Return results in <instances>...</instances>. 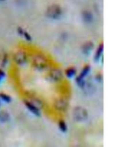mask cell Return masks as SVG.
I'll use <instances>...</instances> for the list:
<instances>
[{
    "mask_svg": "<svg viewBox=\"0 0 131 147\" xmlns=\"http://www.w3.org/2000/svg\"><path fill=\"white\" fill-rule=\"evenodd\" d=\"M73 116L74 120L77 122H84L87 119L88 113L84 108L81 107H77L74 109Z\"/></svg>",
    "mask_w": 131,
    "mask_h": 147,
    "instance_id": "1",
    "label": "cell"
},
{
    "mask_svg": "<svg viewBox=\"0 0 131 147\" xmlns=\"http://www.w3.org/2000/svg\"><path fill=\"white\" fill-rule=\"evenodd\" d=\"M62 14V9L57 5H52L49 6L46 10L47 17L52 19H57Z\"/></svg>",
    "mask_w": 131,
    "mask_h": 147,
    "instance_id": "2",
    "label": "cell"
},
{
    "mask_svg": "<svg viewBox=\"0 0 131 147\" xmlns=\"http://www.w3.org/2000/svg\"><path fill=\"white\" fill-rule=\"evenodd\" d=\"M14 59L17 64L21 65L26 62L27 57L24 52L23 51H19L15 54Z\"/></svg>",
    "mask_w": 131,
    "mask_h": 147,
    "instance_id": "3",
    "label": "cell"
},
{
    "mask_svg": "<svg viewBox=\"0 0 131 147\" xmlns=\"http://www.w3.org/2000/svg\"><path fill=\"white\" fill-rule=\"evenodd\" d=\"M34 62L36 67L38 69L43 68L46 63L45 59L41 55H36L35 57Z\"/></svg>",
    "mask_w": 131,
    "mask_h": 147,
    "instance_id": "4",
    "label": "cell"
},
{
    "mask_svg": "<svg viewBox=\"0 0 131 147\" xmlns=\"http://www.w3.org/2000/svg\"><path fill=\"white\" fill-rule=\"evenodd\" d=\"M26 106L30 112L34 114L37 116H39L41 115V113L39 111V109L36 106L34 105V104L30 103V102H25Z\"/></svg>",
    "mask_w": 131,
    "mask_h": 147,
    "instance_id": "5",
    "label": "cell"
},
{
    "mask_svg": "<svg viewBox=\"0 0 131 147\" xmlns=\"http://www.w3.org/2000/svg\"><path fill=\"white\" fill-rule=\"evenodd\" d=\"M62 73L57 69L52 70L50 74V78L52 80L57 81L59 80L62 78Z\"/></svg>",
    "mask_w": 131,
    "mask_h": 147,
    "instance_id": "6",
    "label": "cell"
},
{
    "mask_svg": "<svg viewBox=\"0 0 131 147\" xmlns=\"http://www.w3.org/2000/svg\"><path fill=\"white\" fill-rule=\"evenodd\" d=\"M103 44H101L98 47V48L97 49V51L94 55V61L95 62H98L99 60L100 59L101 55L103 53Z\"/></svg>",
    "mask_w": 131,
    "mask_h": 147,
    "instance_id": "7",
    "label": "cell"
},
{
    "mask_svg": "<svg viewBox=\"0 0 131 147\" xmlns=\"http://www.w3.org/2000/svg\"><path fill=\"white\" fill-rule=\"evenodd\" d=\"M93 43L88 42L84 45V47H83L82 51L84 54L88 55L91 50H93Z\"/></svg>",
    "mask_w": 131,
    "mask_h": 147,
    "instance_id": "8",
    "label": "cell"
},
{
    "mask_svg": "<svg viewBox=\"0 0 131 147\" xmlns=\"http://www.w3.org/2000/svg\"><path fill=\"white\" fill-rule=\"evenodd\" d=\"M90 66L87 65V66L84 67V68L83 69V70H82V71L81 72L80 75L79 76V77L80 78L84 79V78L89 73L90 71Z\"/></svg>",
    "mask_w": 131,
    "mask_h": 147,
    "instance_id": "9",
    "label": "cell"
},
{
    "mask_svg": "<svg viewBox=\"0 0 131 147\" xmlns=\"http://www.w3.org/2000/svg\"><path fill=\"white\" fill-rule=\"evenodd\" d=\"M18 32L19 34H20V35L23 36L26 40H28V41L31 40V39L32 38H31V37H30V35H29V34H28L27 32H25L22 28H19L18 29Z\"/></svg>",
    "mask_w": 131,
    "mask_h": 147,
    "instance_id": "10",
    "label": "cell"
},
{
    "mask_svg": "<svg viewBox=\"0 0 131 147\" xmlns=\"http://www.w3.org/2000/svg\"><path fill=\"white\" fill-rule=\"evenodd\" d=\"M76 72V70L75 69L72 68H69L67 69L66 71V75L67 76V78H71L75 75Z\"/></svg>",
    "mask_w": 131,
    "mask_h": 147,
    "instance_id": "11",
    "label": "cell"
},
{
    "mask_svg": "<svg viewBox=\"0 0 131 147\" xmlns=\"http://www.w3.org/2000/svg\"><path fill=\"white\" fill-rule=\"evenodd\" d=\"M59 127L63 132H66L67 130V125L64 121H60L59 123Z\"/></svg>",
    "mask_w": 131,
    "mask_h": 147,
    "instance_id": "12",
    "label": "cell"
},
{
    "mask_svg": "<svg viewBox=\"0 0 131 147\" xmlns=\"http://www.w3.org/2000/svg\"><path fill=\"white\" fill-rule=\"evenodd\" d=\"M76 82L77 84L78 85L79 87L81 88H83L84 87L85 85V82H84V79L80 78V77H78L76 79Z\"/></svg>",
    "mask_w": 131,
    "mask_h": 147,
    "instance_id": "13",
    "label": "cell"
},
{
    "mask_svg": "<svg viewBox=\"0 0 131 147\" xmlns=\"http://www.w3.org/2000/svg\"><path fill=\"white\" fill-rule=\"evenodd\" d=\"M83 18L84 21L86 22H90L92 20V15L89 12H84L83 15Z\"/></svg>",
    "mask_w": 131,
    "mask_h": 147,
    "instance_id": "14",
    "label": "cell"
},
{
    "mask_svg": "<svg viewBox=\"0 0 131 147\" xmlns=\"http://www.w3.org/2000/svg\"><path fill=\"white\" fill-rule=\"evenodd\" d=\"M0 97L2 100L6 102H9L11 101V98L10 97H9V96L4 94H1Z\"/></svg>",
    "mask_w": 131,
    "mask_h": 147,
    "instance_id": "15",
    "label": "cell"
},
{
    "mask_svg": "<svg viewBox=\"0 0 131 147\" xmlns=\"http://www.w3.org/2000/svg\"><path fill=\"white\" fill-rule=\"evenodd\" d=\"M8 120V115L5 112H2L0 114V120L2 122H5Z\"/></svg>",
    "mask_w": 131,
    "mask_h": 147,
    "instance_id": "16",
    "label": "cell"
},
{
    "mask_svg": "<svg viewBox=\"0 0 131 147\" xmlns=\"http://www.w3.org/2000/svg\"><path fill=\"white\" fill-rule=\"evenodd\" d=\"M5 76V74L2 70H0V82H2Z\"/></svg>",
    "mask_w": 131,
    "mask_h": 147,
    "instance_id": "17",
    "label": "cell"
},
{
    "mask_svg": "<svg viewBox=\"0 0 131 147\" xmlns=\"http://www.w3.org/2000/svg\"><path fill=\"white\" fill-rule=\"evenodd\" d=\"M5 1V0H0V3L3 2V1Z\"/></svg>",
    "mask_w": 131,
    "mask_h": 147,
    "instance_id": "18",
    "label": "cell"
}]
</instances>
